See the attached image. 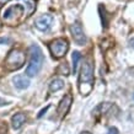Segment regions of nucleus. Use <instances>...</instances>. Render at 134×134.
Segmentation results:
<instances>
[{
  "instance_id": "nucleus-2",
  "label": "nucleus",
  "mask_w": 134,
  "mask_h": 134,
  "mask_svg": "<svg viewBox=\"0 0 134 134\" xmlns=\"http://www.w3.org/2000/svg\"><path fill=\"white\" fill-rule=\"evenodd\" d=\"M30 53V63L27 65V69H26V75L29 77L35 76L41 71L43 63H44V55L42 49L38 47L37 44H32L29 48Z\"/></svg>"
},
{
  "instance_id": "nucleus-11",
  "label": "nucleus",
  "mask_w": 134,
  "mask_h": 134,
  "mask_svg": "<svg viewBox=\"0 0 134 134\" xmlns=\"http://www.w3.org/2000/svg\"><path fill=\"white\" fill-rule=\"evenodd\" d=\"M26 122V116L24 113H16L14 114L11 118V126L14 129H20L21 127L24 126V123Z\"/></svg>"
},
{
  "instance_id": "nucleus-10",
  "label": "nucleus",
  "mask_w": 134,
  "mask_h": 134,
  "mask_svg": "<svg viewBox=\"0 0 134 134\" xmlns=\"http://www.w3.org/2000/svg\"><path fill=\"white\" fill-rule=\"evenodd\" d=\"M12 82L19 90H25L30 86V79L27 75H16L12 79Z\"/></svg>"
},
{
  "instance_id": "nucleus-9",
  "label": "nucleus",
  "mask_w": 134,
  "mask_h": 134,
  "mask_svg": "<svg viewBox=\"0 0 134 134\" xmlns=\"http://www.w3.org/2000/svg\"><path fill=\"white\" fill-rule=\"evenodd\" d=\"M71 103H73V96L70 93H66L64 97L60 100L59 105H58V108H57V113L58 116L60 118H63L65 114L69 112L70 107H71Z\"/></svg>"
},
{
  "instance_id": "nucleus-12",
  "label": "nucleus",
  "mask_w": 134,
  "mask_h": 134,
  "mask_svg": "<svg viewBox=\"0 0 134 134\" xmlns=\"http://www.w3.org/2000/svg\"><path fill=\"white\" fill-rule=\"evenodd\" d=\"M64 85H65V82L63 79H60V77H54V79L51 80V82H49V85H48L49 92H57V91L63 89Z\"/></svg>"
},
{
  "instance_id": "nucleus-1",
  "label": "nucleus",
  "mask_w": 134,
  "mask_h": 134,
  "mask_svg": "<svg viewBox=\"0 0 134 134\" xmlns=\"http://www.w3.org/2000/svg\"><path fill=\"white\" fill-rule=\"evenodd\" d=\"M36 9L35 0H12L1 10V20L8 25H17Z\"/></svg>"
},
{
  "instance_id": "nucleus-17",
  "label": "nucleus",
  "mask_w": 134,
  "mask_h": 134,
  "mask_svg": "<svg viewBox=\"0 0 134 134\" xmlns=\"http://www.w3.org/2000/svg\"><path fill=\"white\" fill-rule=\"evenodd\" d=\"M9 102L8 101H5V100H3V98L0 97V106H5V105H8Z\"/></svg>"
},
{
  "instance_id": "nucleus-7",
  "label": "nucleus",
  "mask_w": 134,
  "mask_h": 134,
  "mask_svg": "<svg viewBox=\"0 0 134 134\" xmlns=\"http://www.w3.org/2000/svg\"><path fill=\"white\" fill-rule=\"evenodd\" d=\"M70 32H71V36H73L74 42L76 43L77 46H84L87 42V38H86V35L82 30L81 25L79 22H74L71 26H70Z\"/></svg>"
},
{
  "instance_id": "nucleus-5",
  "label": "nucleus",
  "mask_w": 134,
  "mask_h": 134,
  "mask_svg": "<svg viewBox=\"0 0 134 134\" xmlns=\"http://www.w3.org/2000/svg\"><path fill=\"white\" fill-rule=\"evenodd\" d=\"M68 49H69V43H68V41L65 38H57V40L51 42V44H49L51 54L55 59L64 57L66 52H68Z\"/></svg>"
},
{
  "instance_id": "nucleus-3",
  "label": "nucleus",
  "mask_w": 134,
  "mask_h": 134,
  "mask_svg": "<svg viewBox=\"0 0 134 134\" xmlns=\"http://www.w3.org/2000/svg\"><path fill=\"white\" fill-rule=\"evenodd\" d=\"M93 65L90 59L82 62L80 74H79V90L84 95L85 93V86H87V91H91L93 86Z\"/></svg>"
},
{
  "instance_id": "nucleus-6",
  "label": "nucleus",
  "mask_w": 134,
  "mask_h": 134,
  "mask_svg": "<svg viewBox=\"0 0 134 134\" xmlns=\"http://www.w3.org/2000/svg\"><path fill=\"white\" fill-rule=\"evenodd\" d=\"M53 22H54V19H53L52 15H48V14H44V15H41L38 16L35 20V26L38 31L41 32H48L49 30L52 29Z\"/></svg>"
},
{
  "instance_id": "nucleus-14",
  "label": "nucleus",
  "mask_w": 134,
  "mask_h": 134,
  "mask_svg": "<svg viewBox=\"0 0 134 134\" xmlns=\"http://www.w3.org/2000/svg\"><path fill=\"white\" fill-rule=\"evenodd\" d=\"M107 134H119V132H118L116 127H110L108 130H107Z\"/></svg>"
},
{
  "instance_id": "nucleus-16",
  "label": "nucleus",
  "mask_w": 134,
  "mask_h": 134,
  "mask_svg": "<svg viewBox=\"0 0 134 134\" xmlns=\"http://www.w3.org/2000/svg\"><path fill=\"white\" fill-rule=\"evenodd\" d=\"M48 108H49V106H47V107H46L44 110H42V111H41V112H40V114H38V117L41 118V117H42V116H43V114H44V113H46V112H47V111H48Z\"/></svg>"
},
{
  "instance_id": "nucleus-8",
  "label": "nucleus",
  "mask_w": 134,
  "mask_h": 134,
  "mask_svg": "<svg viewBox=\"0 0 134 134\" xmlns=\"http://www.w3.org/2000/svg\"><path fill=\"white\" fill-rule=\"evenodd\" d=\"M116 111L118 112V107L114 103H111V102H102L100 105L92 111V114L95 117H100V116H108V114H112Z\"/></svg>"
},
{
  "instance_id": "nucleus-19",
  "label": "nucleus",
  "mask_w": 134,
  "mask_h": 134,
  "mask_svg": "<svg viewBox=\"0 0 134 134\" xmlns=\"http://www.w3.org/2000/svg\"><path fill=\"white\" fill-rule=\"evenodd\" d=\"M80 134H91L90 132H82V133H80Z\"/></svg>"
},
{
  "instance_id": "nucleus-15",
  "label": "nucleus",
  "mask_w": 134,
  "mask_h": 134,
  "mask_svg": "<svg viewBox=\"0 0 134 134\" xmlns=\"http://www.w3.org/2000/svg\"><path fill=\"white\" fill-rule=\"evenodd\" d=\"M128 43H129V46L132 47V48H134V35L132 37H129V40H128Z\"/></svg>"
},
{
  "instance_id": "nucleus-4",
  "label": "nucleus",
  "mask_w": 134,
  "mask_h": 134,
  "mask_svg": "<svg viewBox=\"0 0 134 134\" xmlns=\"http://www.w3.org/2000/svg\"><path fill=\"white\" fill-rule=\"evenodd\" d=\"M25 60H26V54H25L24 51L21 49H12L10 51L8 54V57L5 58V68L8 70H17L22 68V65L25 64Z\"/></svg>"
},
{
  "instance_id": "nucleus-13",
  "label": "nucleus",
  "mask_w": 134,
  "mask_h": 134,
  "mask_svg": "<svg viewBox=\"0 0 134 134\" xmlns=\"http://www.w3.org/2000/svg\"><path fill=\"white\" fill-rule=\"evenodd\" d=\"M71 59H73V66H71V70H73V74H75V73H76V70H77L79 62H80V59H81L80 53L75 51V52L73 53V55H71Z\"/></svg>"
},
{
  "instance_id": "nucleus-18",
  "label": "nucleus",
  "mask_w": 134,
  "mask_h": 134,
  "mask_svg": "<svg viewBox=\"0 0 134 134\" xmlns=\"http://www.w3.org/2000/svg\"><path fill=\"white\" fill-rule=\"evenodd\" d=\"M11 41V40H10V38H0V43H6V42H10Z\"/></svg>"
}]
</instances>
